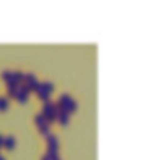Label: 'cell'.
Instances as JSON below:
<instances>
[{"instance_id":"5","label":"cell","mask_w":148,"mask_h":160,"mask_svg":"<svg viewBox=\"0 0 148 160\" xmlns=\"http://www.w3.org/2000/svg\"><path fill=\"white\" fill-rule=\"evenodd\" d=\"M41 85H42V89H44L45 92H48V94L54 89V87H52V84H51V82H45V84H41Z\"/></svg>"},{"instance_id":"1","label":"cell","mask_w":148,"mask_h":160,"mask_svg":"<svg viewBox=\"0 0 148 160\" xmlns=\"http://www.w3.org/2000/svg\"><path fill=\"white\" fill-rule=\"evenodd\" d=\"M3 146L6 147V149H13V147H15V138L13 137L3 138Z\"/></svg>"},{"instance_id":"8","label":"cell","mask_w":148,"mask_h":160,"mask_svg":"<svg viewBox=\"0 0 148 160\" xmlns=\"http://www.w3.org/2000/svg\"><path fill=\"white\" fill-rule=\"evenodd\" d=\"M47 156H48L49 160H60V159H58V153L57 152H48V154H47Z\"/></svg>"},{"instance_id":"2","label":"cell","mask_w":148,"mask_h":160,"mask_svg":"<svg viewBox=\"0 0 148 160\" xmlns=\"http://www.w3.org/2000/svg\"><path fill=\"white\" fill-rule=\"evenodd\" d=\"M57 118L60 121V124H63V126L69 123V114H60V116H57Z\"/></svg>"},{"instance_id":"4","label":"cell","mask_w":148,"mask_h":160,"mask_svg":"<svg viewBox=\"0 0 148 160\" xmlns=\"http://www.w3.org/2000/svg\"><path fill=\"white\" fill-rule=\"evenodd\" d=\"M35 123L38 124V126L45 124V116H44V114H38V116L35 117Z\"/></svg>"},{"instance_id":"3","label":"cell","mask_w":148,"mask_h":160,"mask_svg":"<svg viewBox=\"0 0 148 160\" xmlns=\"http://www.w3.org/2000/svg\"><path fill=\"white\" fill-rule=\"evenodd\" d=\"M8 107H9L8 98H0V111H4V110H8Z\"/></svg>"},{"instance_id":"7","label":"cell","mask_w":148,"mask_h":160,"mask_svg":"<svg viewBox=\"0 0 148 160\" xmlns=\"http://www.w3.org/2000/svg\"><path fill=\"white\" fill-rule=\"evenodd\" d=\"M38 95H39V98H41L42 101H48V100H49V97H48V92H45L44 89H42V91H39V92H38Z\"/></svg>"},{"instance_id":"10","label":"cell","mask_w":148,"mask_h":160,"mask_svg":"<svg viewBox=\"0 0 148 160\" xmlns=\"http://www.w3.org/2000/svg\"><path fill=\"white\" fill-rule=\"evenodd\" d=\"M2 77H3V79H4V81L8 82L9 79H10V77H12V72H9V71H4V72H3V75H2Z\"/></svg>"},{"instance_id":"12","label":"cell","mask_w":148,"mask_h":160,"mask_svg":"<svg viewBox=\"0 0 148 160\" xmlns=\"http://www.w3.org/2000/svg\"><path fill=\"white\" fill-rule=\"evenodd\" d=\"M42 160H49V159H48V156H47V154H45V156L42 157Z\"/></svg>"},{"instance_id":"13","label":"cell","mask_w":148,"mask_h":160,"mask_svg":"<svg viewBox=\"0 0 148 160\" xmlns=\"http://www.w3.org/2000/svg\"><path fill=\"white\" fill-rule=\"evenodd\" d=\"M0 160H4V159H3V157H2V156H0Z\"/></svg>"},{"instance_id":"9","label":"cell","mask_w":148,"mask_h":160,"mask_svg":"<svg viewBox=\"0 0 148 160\" xmlns=\"http://www.w3.org/2000/svg\"><path fill=\"white\" fill-rule=\"evenodd\" d=\"M16 97H18V100H19L20 102H26V100H28V95H25V94H20V92L16 94Z\"/></svg>"},{"instance_id":"11","label":"cell","mask_w":148,"mask_h":160,"mask_svg":"<svg viewBox=\"0 0 148 160\" xmlns=\"http://www.w3.org/2000/svg\"><path fill=\"white\" fill-rule=\"evenodd\" d=\"M0 146H3V137H2V134H0Z\"/></svg>"},{"instance_id":"6","label":"cell","mask_w":148,"mask_h":160,"mask_svg":"<svg viewBox=\"0 0 148 160\" xmlns=\"http://www.w3.org/2000/svg\"><path fill=\"white\" fill-rule=\"evenodd\" d=\"M48 131H49L48 124H42V126H39V133L41 134H47V136H48Z\"/></svg>"}]
</instances>
